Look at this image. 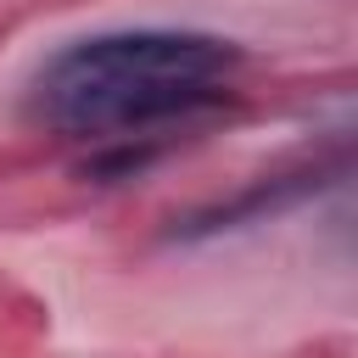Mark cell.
Returning <instances> with one entry per match:
<instances>
[{
  "instance_id": "cell-1",
  "label": "cell",
  "mask_w": 358,
  "mask_h": 358,
  "mask_svg": "<svg viewBox=\"0 0 358 358\" xmlns=\"http://www.w3.org/2000/svg\"><path fill=\"white\" fill-rule=\"evenodd\" d=\"M241 73V50L218 34L117 28L56 50L34 78V117L62 140L129 145L213 112Z\"/></svg>"
}]
</instances>
